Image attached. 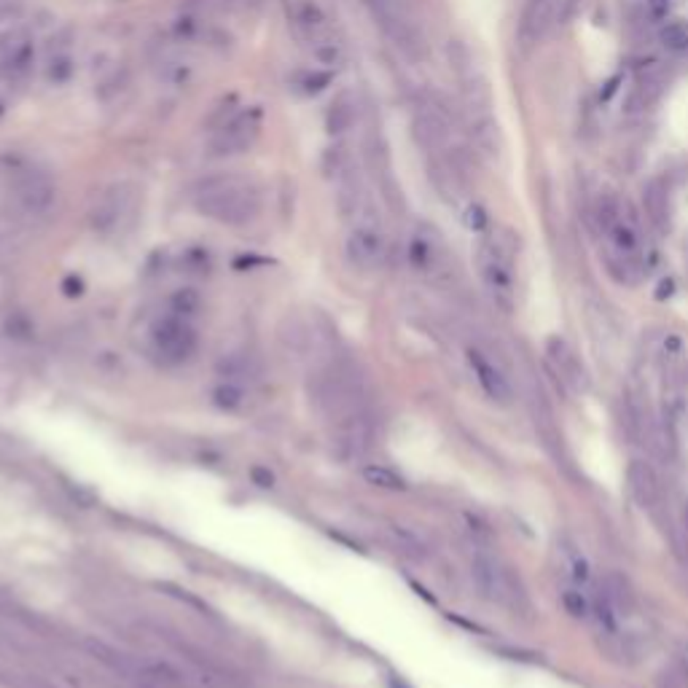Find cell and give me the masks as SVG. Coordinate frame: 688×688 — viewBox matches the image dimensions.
<instances>
[{
  "mask_svg": "<svg viewBox=\"0 0 688 688\" xmlns=\"http://www.w3.org/2000/svg\"><path fill=\"white\" fill-rule=\"evenodd\" d=\"M194 207L210 221H218L226 226H242L261 213V194L250 178L223 172L197 186Z\"/></svg>",
  "mask_w": 688,
  "mask_h": 688,
  "instance_id": "obj_1",
  "label": "cell"
},
{
  "mask_svg": "<svg viewBox=\"0 0 688 688\" xmlns=\"http://www.w3.org/2000/svg\"><path fill=\"white\" fill-rule=\"evenodd\" d=\"M290 25L298 36V41L320 60V63H328L333 65L341 55V44L336 38V30L328 20V14L312 4V0H293L290 4Z\"/></svg>",
  "mask_w": 688,
  "mask_h": 688,
  "instance_id": "obj_2",
  "label": "cell"
},
{
  "mask_svg": "<svg viewBox=\"0 0 688 688\" xmlns=\"http://www.w3.org/2000/svg\"><path fill=\"white\" fill-rule=\"evenodd\" d=\"M514 253L516 245L511 234L490 237L479 248V272L490 296L508 312L514 306Z\"/></svg>",
  "mask_w": 688,
  "mask_h": 688,
  "instance_id": "obj_3",
  "label": "cell"
},
{
  "mask_svg": "<svg viewBox=\"0 0 688 688\" xmlns=\"http://www.w3.org/2000/svg\"><path fill=\"white\" fill-rule=\"evenodd\" d=\"M471 575L476 589L482 592V597H487L490 602L506 605V608H519L524 602V592L516 581V575L495 557L490 554H479L471 565Z\"/></svg>",
  "mask_w": 688,
  "mask_h": 688,
  "instance_id": "obj_4",
  "label": "cell"
},
{
  "mask_svg": "<svg viewBox=\"0 0 688 688\" xmlns=\"http://www.w3.org/2000/svg\"><path fill=\"white\" fill-rule=\"evenodd\" d=\"M261 127H264V116L258 108H245L239 113H234L231 119H226L210 138V151L215 156H237L245 154L256 146V140L261 138Z\"/></svg>",
  "mask_w": 688,
  "mask_h": 688,
  "instance_id": "obj_5",
  "label": "cell"
},
{
  "mask_svg": "<svg viewBox=\"0 0 688 688\" xmlns=\"http://www.w3.org/2000/svg\"><path fill=\"white\" fill-rule=\"evenodd\" d=\"M151 344H154V353L164 364H183L197 348V333H194V328L186 317L167 315L154 325Z\"/></svg>",
  "mask_w": 688,
  "mask_h": 688,
  "instance_id": "obj_6",
  "label": "cell"
},
{
  "mask_svg": "<svg viewBox=\"0 0 688 688\" xmlns=\"http://www.w3.org/2000/svg\"><path fill=\"white\" fill-rule=\"evenodd\" d=\"M377 25L407 52H417L423 46L420 30L415 20L409 17V9L404 0H364Z\"/></svg>",
  "mask_w": 688,
  "mask_h": 688,
  "instance_id": "obj_7",
  "label": "cell"
},
{
  "mask_svg": "<svg viewBox=\"0 0 688 688\" xmlns=\"http://www.w3.org/2000/svg\"><path fill=\"white\" fill-rule=\"evenodd\" d=\"M344 253H348V261L356 269L372 272L385 261L388 253V242L385 234L377 223L372 221H361L350 229L348 239H344Z\"/></svg>",
  "mask_w": 688,
  "mask_h": 688,
  "instance_id": "obj_8",
  "label": "cell"
},
{
  "mask_svg": "<svg viewBox=\"0 0 688 688\" xmlns=\"http://www.w3.org/2000/svg\"><path fill=\"white\" fill-rule=\"evenodd\" d=\"M14 197L20 199V205L28 213H46L52 207L57 191L46 172L25 167V170H17V175H14Z\"/></svg>",
  "mask_w": 688,
  "mask_h": 688,
  "instance_id": "obj_9",
  "label": "cell"
},
{
  "mask_svg": "<svg viewBox=\"0 0 688 688\" xmlns=\"http://www.w3.org/2000/svg\"><path fill=\"white\" fill-rule=\"evenodd\" d=\"M468 364H471V372H474L479 388L487 393V399H492L495 404H508L511 401V382L495 361H490L482 350L471 348L468 350Z\"/></svg>",
  "mask_w": 688,
  "mask_h": 688,
  "instance_id": "obj_10",
  "label": "cell"
},
{
  "mask_svg": "<svg viewBox=\"0 0 688 688\" xmlns=\"http://www.w3.org/2000/svg\"><path fill=\"white\" fill-rule=\"evenodd\" d=\"M415 138L425 151H441L449 138V124L436 105H420L415 113Z\"/></svg>",
  "mask_w": 688,
  "mask_h": 688,
  "instance_id": "obj_11",
  "label": "cell"
},
{
  "mask_svg": "<svg viewBox=\"0 0 688 688\" xmlns=\"http://www.w3.org/2000/svg\"><path fill=\"white\" fill-rule=\"evenodd\" d=\"M626 482H629V492L642 508H656L661 503V484L656 471L648 463L634 460L626 471Z\"/></svg>",
  "mask_w": 688,
  "mask_h": 688,
  "instance_id": "obj_12",
  "label": "cell"
},
{
  "mask_svg": "<svg viewBox=\"0 0 688 688\" xmlns=\"http://www.w3.org/2000/svg\"><path fill=\"white\" fill-rule=\"evenodd\" d=\"M549 361L557 366V372L562 374L565 382H570L573 388H581V382H583V369H581L575 353L567 348L565 339H551V341H549Z\"/></svg>",
  "mask_w": 688,
  "mask_h": 688,
  "instance_id": "obj_13",
  "label": "cell"
},
{
  "mask_svg": "<svg viewBox=\"0 0 688 688\" xmlns=\"http://www.w3.org/2000/svg\"><path fill=\"white\" fill-rule=\"evenodd\" d=\"M642 205L648 213V221L656 229H667L669 226V191L661 180H650L642 191Z\"/></svg>",
  "mask_w": 688,
  "mask_h": 688,
  "instance_id": "obj_14",
  "label": "cell"
},
{
  "mask_svg": "<svg viewBox=\"0 0 688 688\" xmlns=\"http://www.w3.org/2000/svg\"><path fill=\"white\" fill-rule=\"evenodd\" d=\"M356 122V103L350 100V95H339L333 103H331V111H328V132L339 135L344 130H350V124Z\"/></svg>",
  "mask_w": 688,
  "mask_h": 688,
  "instance_id": "obj_15",
  "label": "cell"
},
{
  "mask_svg": "<svg viewBox=\"0 0 688 688\" xmlns=\"http://www.w3.org/2000/svg\"><path fill=\"white\" fill-rule=\"evenodd\" d=\"M364 476H366V482L374 484V487H385V490H404V487H407L404 479H401L396 471L385 468V466H366V468H364Z\"/></svg>",
  "mask_w": 688,
  "mask_h": 688,
  "instance_id": "obj_16",
  "label": "cell"
},
{
  "mask_svg": "<svg viewBox=\"0 0 688 688\" xmlns=\"http://www.w3.org/2000/svg\"><path fill=\"white\" fill-rule=\"evenodd\" d=\"M661 44L669 52H688V28L683 22H669L661 30Z\"/></svg>",
  "mask_w": 688,
  "mask_h": 688,
  "instance_id": "obj_17",
  "label": "cell"
},
{
  "mask_svg": "<svg viewBox=\"0 0 688 688\" xmlns=\"http://www.w3.org/2000/svg\"><path fill=\"white\" fill-rule=\"evenodd\" d=\"M672 688H688V645L680 650L677 669H675V675H672Z\"/></svg>",
  "mask_w": 688,
  "mask_h": 688,
  "instance_id": "obj_18",
  "label": "cell"
},
{
  "mask_svg": "<svg viewBox=\"0 0 688 688\" xmlns=\"http://www.w3.org/2000/svg\"><path fill=\"white\" fill-rule=\"evenodd\" d=\"M645 6L653 20H664L669 14V0H645Z\"/></svg>",
  "mask_w": 688,
  "mask_h": 688,
  "instance_id": "obj_19",
  "label": "cell"
},
{
  "mask_svg": "<svg viewBox=\"0 0 688 688\" xmlns=\"http://www.w3.org/2000/svg\"><path fill=\"white\" fill-rule=\"evenodd\" d=\"M484 223H487L484 213H482L479 207H471V213H468V226H471V229H484Z\"/></svg>",
  "mask_w": 688,
  "mask_h": 688,
  "instance_id": "obj_20",
  "label": "cell"
},
{
  "mask_svg": "<svg viewBox=\"0 0 688 688\" xmlns=\"http://www.w3.org/2000/svg\"><path fill=\"white\" fill-rule=\"evenodd\" d=\"M237 6H242V9H258L261 6V0H234Z\"/></svg>",
  "mask_w": 688,
  "mask_h": 688,
  "instance_id": "obj_21",
  "label": "cell"
},
{
  "mask_svg": "<svg viewBox=\"0 0 688 688\" xmlns=\"http://www.w3.org/2000/svg\"><path fill=\"white\" fill-rule=\"evenodd\" d=\"M683 530H685V535H688V503H685V511H683Z\"/></svg>",
  "mask_w": 688,
  "mask_h": 688,
  "instance_id": "obj_22",
  "label": "cell"
},
{
  "mask_svg": "<svg viewBox=\"0 0 688 688\" xmlns=\"http://www.w3.org/2000/svg\"><path fill=\"white\" fill-rule=\"evenodd\" d=\"M393 688H407L404 683H393Z\"/></svg>",
  "mask_w": 688,
  "mask_h": 688,
  "instance_id": "obj_23",
  "label": "cell"
},
{
  "mask_svg": "<svg viewBox=\"0 0 688 688\" xmlns=\"http://www.w3.org/2000/svg\"><path fill=\"white\" fill-rule=\"evenodd\" d=\"M122 4H127V0H122Z\"/></svg>",
  "mask_w": 688,
  "mask_h": 688,
  "instance_id": "obj_24",
  "label": "cell"
}]
</instances>
